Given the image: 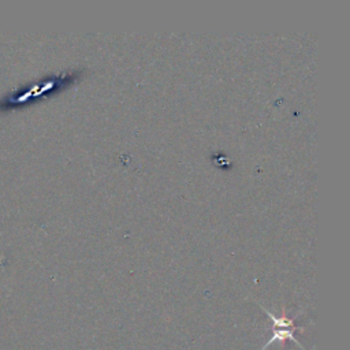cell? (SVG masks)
I'll use <instances>...</instances> for the list:
<instances>
[{
    "label": "cell",
    "instance_id": "cell-2",
    "mask_svg": "<svg viewBox=\"0 0 350 350\" xmlns=\"http://www.w3.org/2000/svg\"><path fill=\"white\" fill-rule=\"evenodd\" d=\"M297 329H288V328H272V336L268 339V342L260 349V350H265L268 349L273 342H279V343H283L284 340H291L294 342L301 350H306L304 349V346L299 343V340L295 338L294 332Z\"/></svg>",
    "mask_w": 350,
    "mask_h": 350
},
{
    "label": "cell",
    "instance_id": "cell-3",
    "mask_svg": "<svg viewBox=\"0 0 350 350\" xmlns=\"http://www.w3.org/2000/svg\"><path fill=\"white\" fill-rule=\"evenodd\" d=\"M261 309L267 313V316L271 319V321H272V328H288V329H304V327H295L294 325V321H295V317H287L286 314H284V309H283V314L280 316V317H278V316H275L272 312H269V310H267L265 308H262L261 306Z\"/></svg>",
    "mask_w": 350,
    "mask_h": 350
},
{
    "label": "cell",
    "instance_id": "cell-1",
    "mask_svg": "<svg viewBox=\"0 0 350 350\" xmlns=\"http://www.w3.org/2000/svg\"><path fill=\"white\" fill-rule=\"evenodd\" d=\"M70 81L71 77L68 74H60L55 77H48L45 79L30 83L25 88L12 90L0 98V112L23 107L30 101L67 85Z\"/></svg>",
    "mask_w": 350,
    "mask_h": 350
}]
</instances>
